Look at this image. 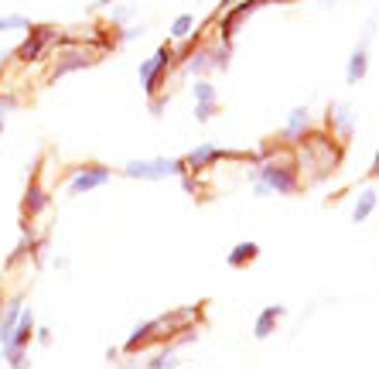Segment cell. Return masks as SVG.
I'll use <instances>...</instances> for the list:
<instances>
[{"mask_svg": "<svg viewBox=\"0 0 379 369\" xmlns=\"http://www.w3.org/2000/svg\"><path fill=\"white\" fill-rule=\"evenodd\" d=\"M48 202H51V195H48V188L41 184V168H34L31 178H27L25 195H21V222H34L41 212L48 209Z\"/></svg>", "mask_w": 379, "mask_h": 369, "instance_id": "cell-9", "label": "cell"}, {"mask_svg": "<svg viewBox=\"0 0 379 369\" xmlns=\"http://www.w3.org/2000/svg\"><path fill=\"white\" fill-rule=\"evenodd\" d=\"M113 4H117V0H96L93 7H113Z\"/></svg>", "mask_w": 379, "mask_h": 369, "instance_id": "cell-26", "label": "cell"}, {"mask_svg": "<svg viewBox=\"0 0 379 369\" xmlns=\"http://www.w3.org/2000/svg\"><path fill=\"white\" fill-rule=\"evenodd\" d=\"M366 72H369V34L359 41L349 55V65H345V82L349 86H359V82L366 79Z\"/></svg>", "mask_w": 379, "mask_h": 369, "instance_id": "cell-12", "label": "cell"}, {"mask_svg": "<svg viewBox=\"0 0 379 369\" xmlns=\"http://www.w3.org/2000/svg\"><path fill=\"white\" fill-rule=\"evenodd\" d=\"M130 18H133V4H113L109 7V25L124 27V25H130Z\"/></svg>", "mask_w": 379, "mask_h": 369, "instance_id": "cell-21", "label": "cell"}, {"mask_svg": "<svg viewBox=\"0 0 379 369\" xmlns=\"http://www.w3.org/2000/svg\"><path fill=\"white\" fill-rule=\"evenodd\" d=\"M117 171L109 168V164H102V161H86V164H76L72 171H69V184H65V195H86V192H93V188H100L113 178Z\"/></svg>", "mask_w": 379, "mask_h": 369, "instance_id": "cell-7", "label": "cell"}, {"mask_svg": "<svg viewBox=\"0 0 379 369\" xmlns=\"http://www.w3.org/2000/svg\"><path fill=\"white\" fill-rule=\"evenodd\" d=\"M195 25H199V21H195V14H188V11H185V14H178L175 21H171V38L185 41V38L195 31Z\"/></svg>", "mask_w": 379, "mask_h": 369, "instance_id": "cell-18", "label": "cell"}, {"mask_svg": "<svg viewBox=\"0 0 379 369\" xmlns=\"http://www.w3.org/2000/svg\"><path fill=\"white\" fill-rule=\"evenodd\" d=\"M34 328H38L34 311L25 308V311H21V321H18V328H14V335H11V342L0 345L4 363H7L11 369H27V349H31V342H34Z\"/></svg>", "mask_w": 379, "mask_h": 369, "instance_id": "cell-6", "label": "cell"}, {"mask_svg": "<svg viewBox=\"0 0 379 369\" xmlns=\"http://www.w3.org/2000/svg\"><path fill=\"white\" fill-rule=\"evenodd\" d=\"M219 113H222V103H195V123H208Z\"/></svg>", "mask_w": 379, "mask_h": 369, "instance_id": "cell-22", "label": "cell"}, {"mask_svg": "<svg viewBox=\"0 0 379 369\" xmlns=\"http://www.w3.org/2000/svg\"><path fill=\"white\" fill-rule=\"evenodd\" d=\"M256 257H260V243H253V239H243V243H236L232 250H229L226 264L232 270H246V267L256 264Z\"/></svg>", "mask_w": 379, "mask_h": 369, "instance_id": "cell-14", "label": "cell"}, {"mask_svg": "<svg viewBox=\"0 0 379 369\" xmlns=\"http://www.w3.org/2000/svg\"><path fill=\"white\" fill-rule=\"evenodd\" d=\"M58 34H62V27L58 25H34L25 31V41L14 48V58L21 62V65H31V62H45L55 55V45H58Z\"/></svg>", "mask_w": 379, "mask_h": 369, "instance_id": "cell-4", "label": "cell"}, {"mask_svg": "<svg viewBox=\"0 0 379 369\" xmlns=\"http://www.w3.org/2000/svg\"><path fill=\"white\" fill-rule=\"evenodd\" d=\"M113 31H117V45H130V41H137V38L147 34V27L144 25H124V27L113 25Z\"/></svg>", "mask_w": 379, "mask_h": 369, "instance_id": "cell-19", "label": "cell"}, {"mask_svg": "<svg viewBox=\"0 0 379 369\" xmlns=\"http://www.w3.org/2000/svg\"><path fill=\"white\" fill-rule=\"evenodd\" d=\"M379 206V192L373 188V184H366L359 195H355V206H352V222H366L373 212H376Z\"/></svg>", "mask_w": 379, "mask_h": 369, "instance_id": "cell-15", "label": "cell"}, {"mask_svg": "<svg viewBox=\"0 0 379 369\" xmlns=\"http://www.w3.org/2000/svg\"><path fill=\"white\" fill-rule=\"evenodd\" d=\"M120 175L133 182H164V178H181L185 161L181 158H147V161H126Z\"/></svg>", "mask_w": 379, "mask_h": 369, "instance_id": "cell-5", "label": "cell"}, {"mask_svg": "<svg viewBox=\"0 0 379 369\" xmlns=\"http://www.w3.org/2000/svg\"><path fill=\"white\" fill-rule=\"evenodd\" d=\"M267 4H287V0H239V4H232V7H226V11H219V25H215L219 41H232V45H236V31H239V25H243L250 14H256L260 7H267Z\"/></svg>", "mask_w": 379, "mask_h": 369, "instance_id": "cell-8", "label": "cell"}, {"mask_svg": "<svg viewBox=\"0 0 379 369\" xmlns=\"http://www.w3.org/2000/svg\"><path fill=\"white\" fill-rule=\"evenodd\" d=\"M321 4H335V0H321Z\"/></svg>", "mask_w": 379, "mask_h": 369, "instance_id": "cell-27", "label": "cell"}, {"mask_svg": "<svg viewBox=\"0 0 379 369\" xmlns=\"http://www.w3.org/2000/svg\"><path fill=\"white\" fill-rule=\"evenodd\" d=\"M175 69H178V58H175V45H171V41L157 45V52L147 55V58L140 62L137 76H140V86H144L147 100L161 96V93L168 89V79H171V72H175Z\"/></svg>", "mask_w": 379, "mask_h": 369, "instance_id": "cell-2", "label": "cell"}, {"mask_svg": "<svg viewBox=\"0 0 379 369\" xmlns=\"http://www.w3.org/2000/svg\"><path fill=\"white\" fill-rule=\"evenodd\" d=\"M311 127H314L311 109H307V106H294V109H291V116H287V123H284V130H280L277 137L284 140V144H291V147H294V144H298V140H301Z\"/></svg>", "mask_w": 379, "mask_h": 369, "instance_id": "cell-11", "label": "cell"}, {"mask_svg": "<svg viewBox=\"0 0 379 369\" xmlns=\"http://www.w3.org/2000/svg\"><path fill=\"white\" fill-rule=\"evenodd\" d=\"M164 106H168V93L154 96V100H151V116H161V113H164Z\"/></svg>", "mask_w": 379, "mask_h": 369, "instance_id": "cell-23", "label": "cell"}, {"mask_svg": "<svg viewBox=\"0 0 379 369\" xmlns=\"http://www.w3.org/2000/svg\"><path fill=\"white\" fill-rule=\"evenodd\" d=\"M232 41H212V72H226L229 65H232Z\"/></svg>", "mask_w": 379, "mask_h": 369, "instance_id": "cell-16", "label": "cell"}, {"mask_svg": "<svg viewBox=\"0 0 379 369\" xmlns=\"http://www.w3.org/2000/svg\"><path fill=\"white\" fill-rule=\"evenodd\" d=\"M106 62V55L96 52V48H86V45H72V48H58L48 62V76L45 82H58L72 72H86V69H96Z\"/></svg>", "mask_w": 379, "mask_h": 369, "instance_id": "cell-3", "label": "cell"}, {"mask_svg": "<svg viewBox=\"0 0 379 369\" xmlns=\"http://www.w3.org/2000/svg\"><path fill=\"white\" fill-rule=\"evenodd\" d=\"M369 178H379V151H376V158H373V164H369Z\"/></svg>", "mask_w": 379, "mask_h": 369, "instance_id": "cell-25", "label": "cell"}, {"mask_svg": "<svg viewBox=\"0 0 379 369\" xmlns=\"http://www.w3.org/2000/svg\"><path fill=\"white\" fill-rule=\"evenodd\" d=\"M34 335H38V342H41V345H51V328L41 325V328H34Z\"/></svg>", "mask_w": 379, "mask_h": 369, "instance_id": "cell-24", "label": "cell"}, {"mask_svg": "<svg viewBox=\"0 0 379 369\" xmlns=\"http://www.w3.org/2000/svg\"><path fill=\"white\" fill-rule=\"evenodd\" d=\"M298 151V164H301V178L304 184L325 182L328 175H335L345 161V144L335 140L325 127H311L301 140L294 144Z\"/></svg>", "mask_w": 379, "mask_h": 369, "instance_id": "cell-1", "label": "cell"}, {"mask_svg": "<svg viewBox=\"0 0 379 369\" xmlns=\"http://www.w3.org/2000/svg\"><path fill=\"white\" fill-rule=\"evenodd\" d=\"M192 96H195V103H219V89H215L208 79L192 82Z\"/></svg>", "mask_w": 379, "mask_h": 369, "instance_id": "cell-17", "label": "cell"}, {"mask_svg": "<svg viewBox=\"0 0 379 369\" xmlns=\"http://www.w3.org/2000/svg\"><path fill=\"white\" fill-rule=\"evenodd\" d=\"M31 21H27L25 14H0V34L4 31H27Z\"/></svg>", "mask_w": 379, "mask_h": 369, "instance_id": "cell-20", "label": "cell"}, {"mask_svg": "<svg viewBox=\"0 0 379 369\" xmlns=\"http://www.w3.org/2000/svg\"><path fill=\"white\" fill-rule=\"evenodd\" d=\"M0 133H4V120H0Z\"/></svg>", "mask_w": 379, "mask_h": 369, "instance_id": "cell-28", "label": "cell"}, {"mask_svg": "<svg viewBox=\"0 0 379 369\" xmlns=\"http://www.w3.org/2000/svg\"><path fill=\"white\" fill-rule=\"evenodd\" d=\"M325 130L335 137V140H342V144H349L355 133V113L349 103H331L325 109V123H321Z\"/></svg>", "mask_w": 379, "mask_h": 369, "instance_id": "cell-10", "label": "cell"}, {"mask_svg": "<svg viewBox=\"0 0 379 369\" xmlns=\"http://www.w3.org/2000/svg\"><path fill=\"white\" fill-rule=\"evenodd\" d=\"M284 315H287L284 304H267V308L260 311V318L253 321V335H256V339H270V335L277 332V325L284 321Z\"/></svg>", "mask_w": 379, "mask_h": 369, "instance_id": "cell-13", "label": "cell"}]
</instances>
